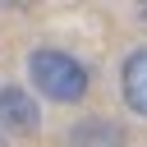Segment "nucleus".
<instances>
[{"label":"nucleus","instance_id":"nucleus-1","mask_svg":"<svg viewBox=\"0 0 147 147\" xmlns=\"http://www.w3.org/2000/svg\"><path fill=\"white\" fill-rule=\"evenodd\" d=\"M28 74H32L37 92L51 96V101H83L87 96V64H78L69 51H55V46L32 51Z\"/></svg>","mask_w":147,"mask_h":147},{"label":"nucleus","instance_id":"nucleus-2","mask_svg":"<svg viewBox=\"0 0 147 147\" xmlns=\"http://www.w3.org/2000/svg\"><path fill=\"white\" fill-rule=\"evenodd\" d=\"M0 124L9 133H37L41 115H37V101L18 87H0Z\"/></svg>","mask_w":147,"mask_h":147},{"label":"nucleus","instance_id":"nucleus-3","mask_svg":"<svg viewBox=\"0 0 147 147\" xmlns=\"http://www.w3.org/2000/svg\"><path fill=\"white\" fill-rule=\"evenodd\" d=\"M119 87H124L129 110H138V115L147 119V46H138V51H129V55H124Z\"/></svg>","mask_w":147,"mask_h":147},{"label":"nucleus","instance_id":"nucleus-4","mask_svg":"<svg viewBox=\"0 0 147 147\" xmlns=\"http://www.w3.org/2000/svg\"><path fill=\"white\" fill-rule=\"evenodd\" d=\"M69 147H124V129L110 119H83L69 133Z\"/></svg>","mask_w":147,"mask_h":147},{"label":"nucleus","instance_id":"nucleus-5","mask_svg":"<svg viewBox=\"0 0 147 147\" xmlns=\"http://www.w3.org/2000/svg\"><path fill=\"white\" fill-rule=\"evenodd\" d=\"M0 147H5V138H0Z\"/></svg>","mask_w":147,"mask_h":147}]
</instances>
